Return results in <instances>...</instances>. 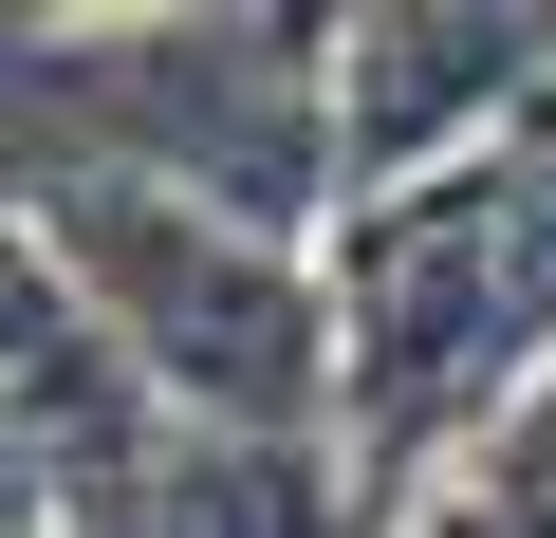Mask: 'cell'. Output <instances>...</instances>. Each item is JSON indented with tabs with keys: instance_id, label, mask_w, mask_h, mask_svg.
<instances>
[{
	"instance_id": "7",
	"label": "cell",
	"mask_w": 556,
	"mask_h": 538,
	"mask_svg": "<svg viewBox=\"0 0 556 538\" xmlns=\"http://www.w3.org/2000/svg\"><path fill=\"white\" fill-rule=\"evenodd\" d=\"M371 538H482V501L445 483V501H371Z\"/></svg>"
},
{
	"instance_id": "5",
	"label": "cell",
	"mask_w": 556,
	"mask_h": 538,
	"mask_svg": "<svg viewBox=\"0 0 556 538\" xmlns=\"http://www.w3.org/2000/svg\"><path fill=\"white\" fill-rule=\"evenodd\" d=\"M464 501H482V538H556V390H519V427L464 464Z\"/></svg>"
},
{
	"instance_id": "4",
	"label": "cell",
	"mask_w": 556,
	"mask_h": 538,
	"mask_svg": "<svg viewBox=\"0 0 556 538\" xmlns=\"http://www.w3.org/2000/svg\"><path fill=\"white\" fill-rule=\"evenodd\" d=\"M556 93V0H353L334 20V223L501 149Z\"/></svg>"
},
{
	"instance_id": "6",
	"label": "cell",
	"mask_w": 556,
	"mask_h": 538,
	"mask_svg": "<svg viewBox=\"0 0 556 538\" xmlns=\"http://www.w3.org/2000/svg\"><path fill=\"white\" fill-rule=\"evenodd\" d=\"M0 538H56V483H38V427H20V390H0Z\"/></svg>"
},
{
	"instance_id": "2",
	"label": "cell",
	"mask_w": 556,
	"mask_h": 538,
	"mask_svg": "<svg viewBox=\"0 0 556 538\" xmlns=\"http://www.w3.org/2000/svg\"><path fill=\"white\" fill-rule=\"evenodd\" d=\"M0 186H167L260 241H334V20H20Z\"/></svg>"
},
{
	"instance_id": "3",
	"label": "cell",
	"mask_w": 556,
	"mask_h": 538,
	"mask_svg": "<svg viewBox=\"0 0 556 538\" xmlns=\"http://www.w3.org/2000/svg\"><path fill=\"white\" fill-rule=\"evenodd\" d=\"M20 223L186 427L334 446V279H316V241H260V223L167 204V186H20Z\"/></svg>"
},
{
	"instance_id": "1",
	"label": "cell",
	"mask_w": 556,
	"mask_h": 538,
	"mask_svg": "<svg viewBox=\"0 0 556 538\" xmlns=\"http://www.w3.org/2000/svg\"><path fill=\"white\" fill-rule=\"evenodd\" d=\"M316 279H334V446H353V483L445 501L519 427V390H556V93L501 149L353 204L316 241Z\"/></svg>"
}]
</instances>
